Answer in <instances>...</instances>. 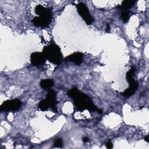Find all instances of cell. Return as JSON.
<instances>
[{
    "instance_id": "8fae6325",
    "label": "cell",
    "mask_w": 149,
    "mask_h": 149,
    "mask_svg": "<svg viewBox=\"0 0 149 149\" xmlns=\"http://www.w3.org/2000/svg\"><path fill=\"white\" fill-rule=\"evenodd\" d=\"M136 3L135 1H130V0H125L122 1L121 5H119L116 6V8L119 9L121 10H126L127 9H129L132 8Z\"/></svg>"
},
{
    "instance_id": "4fadbf2b",
    "label": "cell",
    "mask_w": 149,
    "mask_h": 149,
    "mask_svg": "<svg viewBox=\"0 0 149 149\" xmlns=\"http://www.w3.org/2000/svg\"><path fill=\"white\" fill-rule=\"evenodd\" d=\"M130 17V15L129 12L126 10H124L121 13V18L123 23H126L128 22Z\"/></svg>"
},
{
    "instance_id": "ac0fdd59",
    "label": "cell",
    "mask_w": 149,
    "mask_h": 149,
    "mask_svg": "<svg viewBox=\"0 0 149 149\" xmlns=\"http://www.w3.org/2000/svg\"><path fill=\"white\" fill-rule=\"evenodd\" d=\"M88 140H89V139H88V137H84V138L83 139V142H84V143H86V142L88 141Z\"/></svg>"
},
{
    "instance_id": "7a4b0ae2",
    "label": "cell",
    "mask_w": 149,
    "mask_h": 149,
    "mask_svg": "<svg viewBox=\"0 0 149 149\" xmlns=\"http://www.w3.org/2000/svg\"><path fill=\"white\" fill-rule=\"evenodd\" d=\"M35 13L39 15L33 20V24L37 27H47L50 24L52 19V11L41 5H37L34 9Z\"/></svg>"
},
{
    "instance_id": "277c9868",
    "label": "cell",
    "mask_w": 149,
    "mask_h": 149,
    "mask_svg": "<svg viewBox=\"0 0 149 149\" xmlns=\"http://www.w3.org/2000/svg\"><path fill=\"white\" fill-rule=\"evenodd\" d=\"M135 70L136 68L134 66H132L126 74V78L129 83V86L122 93V94L125 97H129L133 95L138 88V83L134 80L133 77Z\"/></svg>"
},
{
    "instance_id": "5bb4252c",
    "label": "cell",
    "mask_w": 149,
    "mask_h": 149,
    "mask_svg": "<svg viewBox=\"0 0 149 149\" xmlns=\"http://www.w3.org/2000/svg\"><path fill=\"white\" fill-rule=\"evenodd\" d=\"M63 146V141L61 138H58L56 139L54 143V147H62Z\"/></svg>"
},
{
    "instance_id": "9c48e42d",
    "label": "cell",
    "mask_w": 149,
    "mask_h": 149,
    "mask_svg": "<svg viewBox=\"0 0 149 149\" xmlns=\"http://www.w3.org/2000/svg\"><path fill=\"white\" fill-rule=\"evenodd\" d=\"M64 60L72 62L74 64L80 66L83 61V55L81 52H75L66 56Z\"/></svg>"
},
{
    "instance_id": "2e32d148",
    "label": "cell",
    "mask_w": 149,
    "mask_h": 149,
    "mask_svg": "<svg viewBox=\"0 0 149 149\" xmlns=\"http://www.w3.org/2000/svg\"><path fill=\"white\" fill-rule=\"evenodd\" d=\"M105 30H106L107 32H108L110 30V26H109L108 23L106 24V29H105Z\"/></svg>"
},
{
    "instance_id": "7c38bea8",
    "label": "cell",
    "mask_w": 149,
    "mask_h": 149,
    "mask_svg": "<svg viewBox=\"0 0 149 149\" xmlns=\"http://www.w3.org/2000/svg\"><path fill=\"white\" fill-rule=\"evenodd\" d=\"M38 108L41 110V111H47L48 109V108H49V105L48 103V102L47 101L46 99H44L41 101H40L38 105Z\"/></svg>"
},
{
    "instance_id": "6da1fadb",
    "label": "cell",
    "mask_w": 149,
    "mask_h": 149,
    "mask_svg": "<svg viewBox=\"0 0 149 149\" xmlns=\"http://www.w3.org/2000/svg\"><path fill=\"white\" fill-rule=\"evenodd\" d=\"M67 94L73 100L74 105L78 111L88 110L90 112L97 111L100 114L102 113V111L93 104L88 95L81 92L76 87H73L68 91Z\"/></svg>"
},
{
    "instance_id": "3957f363",
    "label": "cell",
    "mask_w": 149,
    "mask_h": 149,
    "mask_svg": "<svg viewBox=\"0 0 149 149\" xmlns=\"http://www.w3.org/2000/svg\"><path fill=\"white\" fill-rule=\"evenodd\" d=\"M42 52L46 59L55 65L61 63L63 56L60 47L55 43H51L43 48Z\"/></svg>"
},
{
    "instance_id": "52a82bcc",
    "label": "cell",
    "mask_w": 149,
    "mask_h": 149,
    "mask_svg": "<svg viewBox=\"0 0 149 149\" xmlns=\"http://www.w3.org/2000/svg\"><path fill=\"white\" fill-rule=\"evenodd\" d=\"M46 61V57L43 52H34L30 55V62L36 66L43 65Z\"/></svg>"
},
{
    "instance_id": "ba28073f",
    "label": "cell",
    "mask_w": 149,
    "mask_h": 149,
    "mask_svg": "<svg viewBox=\"0 0 149 149\" xmlns=\"http://www.w3.org/2000/svg\"><path fill=\"white\" fill-rule=\"evenodd\" d=\"M45 99L49 105V108L54 112H57L58 109L56 108V104L58 101L56 100V93L54 90L51 89L46 95Z\"/></svg>"
},
{
    "instance_id": "30bf717a",
    "label": "cell",
    "mask_w": 149,
    "mask_h": 149,
    "mask_svg": "<svg viewBox=\"0 0 149 149\" xmlns=\"http://www.w3.org/2000/svg\"><path fill=\"white\" fill-rule=\"evenodd\" d=\"M40 87L44 90L49 91L54 86V82L53 80L51 79H43L40 81Z\"/></svg>"
},
{
    "instance_id": "e0dca14e",
    "label": "cell",
    "mask_w": 149,
    "mask_h": 149,
    "mask_svg": "<svg viewBox=\"0 0 149 149\" xmlns=\"http://www.w3.org/2000/svg\"><path fill=\"white\" fill-rule=\"evenodd\" d=\"M144 140H145L146 142L148 143V142H149V139H148V135H147V136H146L144 137Z\"/></svg>"
},
{
    "instance_id": "5b68a950",
    "label": "cell",
    "mask_w": 149,
    "mask_h": 149,
    "mask_svg": "<svg viewBox=\"0 0 149 149\" xmlns=\"http://www.w3.org/2000/svg\"><path fill=\"white\" fill-rule=\"evenodd\" d=\"M22 105V101L19 99H13L4 101L0 106L1 111L10 112L19 110Z\"/></svg>"
},
{
    "instance_id": "9a60e30c",
    "label": "cell",
    "mask_w": 149,
    "mask_h": 149,
    "mask_svg": "<svg viewBox=\"0 0 149 149\" xmlns=\"http://www.w3.org/2000/svg\"><path fill=\"white\" fill-rule=\"evenodd\" d=\"M106 147L107 148H109V149H111L113 147V144H112V143L111 141H108V143H106Z\"/></svg>"
},
{
    "instance_id": "8992f818",
    "label": "cell",
    "mask_w": 149,
    "mask_h": 149,
    "mask_svg": "<svg viewBox=\"0 0 149 149\" xmlns=\"http://www.w3.org/2000/svg\"><path fill=\"white\" fill-rule=\"evenodd\" d=\"M76 8L79 15L85 21L86 24H91L94 20L86 4L83 2H79L76 5Z\"/></svg>"
}]
</instances>
